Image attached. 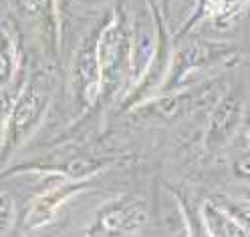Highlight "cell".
Listing matches in <instances>:
<instances>
[{"label": "cell", "mask_w": 250, "mask_h": 237, "mask_svg": "<svg viewBox=\"0 0 250 237\" xmlns=\"http://www.w3.org/2000/svg\"><path fill=\"white\" fill-rule=\"evenodd\" d=\"M147 221L146 201L137 195L121 193L99 205L85 229V237H133Z\"/></svg>", "instance_id": "cell-1"}, {"label": "cell", "mask_w": 250, "mask_h": 237, "mask_svg": "<svg viewBox=\"0 0 250 237\" xmlns=\"http://www.w3.org/2000/svg\"><path fill=\"white\" fill-rule=\"evenodd\" d=\"M49 99L46 94L37 89L35 85H26L21 92V97L14 103L10 117H8V127H6V137H4V147L0 151V157L4 159V155H10L14 149H19L24 141L30 137L46 110Z\"/></svg>", "instance_id": "cell-2"}, {"label": "cell", "mask_w": 250, "mask_h": 237, "mask_svg": "<svg viewBox=\"0 0 250 237\" xmlns=\"http://www.w3.org/2000/svg\"><path fill=\"white\" fill-rule=\"evenodd\" d=\"M129 55H131V46L121 20L109 22L101 30L99 42H97V60L101 69L103 87L115 89L119 78L123 76L125 67L131 65Z\"/></svg>", "instance_id": "cell-3"}, {"label": "cell", "mask_w": 250, "mask_h": 237, "mask_svg": "<svg viewBox=\"0 0 250 237\" xmlns=\"http://www.w3.org/2000/svg\"><path fill=\"white\" fill-rule=\"evenodd\" d=\"M230 55H232V49H224V46H210V44L184 46L171 58L167 78L164 81V91H176L190 78V74L214 65L218 60L228 58Z\"/></svg>", "instance_id": "cell-4"}, {"label": "cell", "mask_w": 250, "mask_h": 237, "mask_svg": "<svg viewBox=\"0 0 250 237\" xmlns=\"http://www.w3.org/2000/svg\"><path fill=\"white\" fill-rule=\"evenodd\" d=\"M244 119V101L240 94L228 92L216 103L210 125L206 131V149L220 151L230 145V141L236 137L240 123Z\"/></svg>", "instance_id": "cell-5"}, {"label": "cell", "mask_w": 250, "mask_h": 237, "mask_svg": "<svg viewBox=\"0 0 250 237\" xmlns=\"http://www.w3.org/2000/svg\"><path fill=\"white\" fill-rule=\"evenodd\" d=\"M83 187H85L83 181H65L57 187H51L49 191H44L42 195H39L24 217V229L39 231L49 223H53V219L61 211L62 203H67L71 197L83 191Z\"/></svg>", "instance_id": "cell-6"}, {"label": "cell", "mask_w": 250, "mask_h": 237, "mask_svg": "<svg viewBox=\"0 0 250 237\" xmlns=\"http://www.w3.org/2000/svg\"><path fill=\"white\" fill-rule=\"evenodd\" d=\"M202 225L210 237H250V231L240 223L226 205L216 201H204L198 211Z\"/></svg>", "instance_id": "cell-7"}, {"label": "cell", "mask_w": 250, "mask_h": 237, "mask_svg": "<svg viewBox=\"0 0 250 237\" xmlns=\"http://www.w3.org/2000/svg\"><path fill=\"white\" fill-rule=\"evenodd\" d=\"M248 4H250V0H202V4L196 12V18L192 22H188L184 33L190 28V24L202 22V20H212L216 26L226 28L236 18H240L242 10Z\"/></svg>", "instance_id": "cell-8"}, {"label": "cell", "mask_w": 250, "mask_h": 237, "mask_svg": "<svg viewBox=\"0 0 250 237\" xmlns=\"http://www.w3.org/2000/svg\"><path fill=\"white\" fill-rule=\"evenodd\" d=\"M202 91H192V92H180V94H167V97L149 101L146 105V109L149 110L151 117H160V119H169V117H178V115H186L190 110L196 109L198 105V94H202Z\"/></svg>", "instance_id": "cell-9"}, {"label": "cell", "mask_w": 250, "mask_h": 237, "mask_svg": "<svg viewBox=\"0 0 250 237\" xmlns=\"http://www.w3.org/2000/svg\"><path fill=\"white\" fill-rule=\"evenodd\" d=\"M17 223V207L8 191L0 189V235L8 233Z\"/></svg>", "instance_id": "cell-10"}, {"label": "cell", "mask_w": 250, "mask_h": 237, "mask_svg": "<svg viewBox=\"0 0 250 237\" xmlns=\"http://www.w3.org/2000/svg\"><path fill=\"white\" fill-rule=\"evenodd\" d=\"M230 173H232V177L236 181L250 183V151L242 153L240 157H236V159L232 161Z\"/></svg>", "instance_id": "cell-11"}, {"label": "cell", "mask_w": 250, "mask_h": 237, "mask_svg": "<svg viewBox=\"0 0 250 237\" xmlns=\"http://www.w3.org/2000/svg\"><path fill=\"white\" fill-rule=\"evenodd\" d=\"M226 207H228V211L236 215V219L250 231V203H232V205H226Z\"/></svg>", "instance_id": "cell-12"}, {"label": "cell", "mask_w": 250, "mask_h": 237, "mask_svg": "<svg viewBox=\"0 0 250 237\" xmlns=\"http://www.w3.org/2000/svg\"><path fill=\"white\" fill-rule=\"evenodd\" d=\"M4 137H6V129L0 125V151H2V147H4Z\"/></svg>", "instance_id": "cell-13"}]
</instances>
